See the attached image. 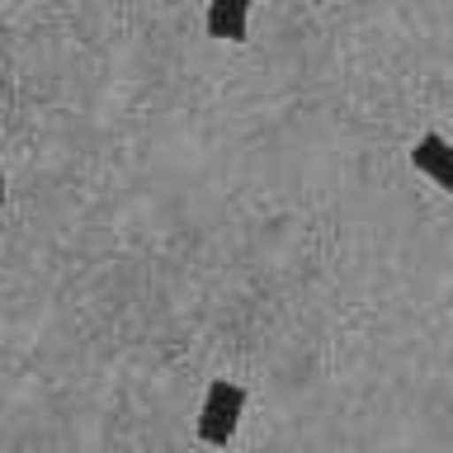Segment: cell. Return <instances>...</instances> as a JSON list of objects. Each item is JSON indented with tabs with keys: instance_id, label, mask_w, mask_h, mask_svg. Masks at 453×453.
I'll use <instances>...</instances> for the list:
<instances>
[{
	"instance_id": "6da1fadb",
	"label": "cell",
	"mask_w": 453,
	"mask_h": 453,
	"mask_svg": "<svg viewBox=\"0 0 453 453\" xmlns=\"http://www.w3.org/2000/svg\"><path fill=\"white\" fill-rule=\"evenodd\" d=\"M241 411H246V388L232 378H212L198 406V439L212 449H226L241 430Z\"/></svg>"
},
{
	"instance_id": "7a4b0ae2",
	"label": "cell",
	"mask_w": 453,
	"mask_h": 453,
	"mask_svg": "<svg viewBox=\"0 0 453 453\" xmlns=\"http://www.w3.org/2000/svg\"><path fill=\"white\" fill-rule=\"evenodd\" d=\"M411 165L420 175H430L444 194H453V142L439 137V133H425L416 147H411Z\"/></svg>"
},
{
	"instance_id": "3957f363",
	"label": "cell",
	"mask_w": 453,
	"mask_h": 453,
	"mask_svg": "<svg viewBox=\"0 0 453 453\" xmlns=\"http://www.w3.org/2000/svg\"><path fill=\"white\" fill-rule=\"evenodd\" d=\"M246 19H250L246 0H212L203 10L208 38H222V42H246Z\"/></svg>"
},
{
	"instance_id": "277c9868",
	"label": "cell",
	"mask_w": 453,
	"mask_h": 453,
	"mask_svg": "<svg viewBox=\"0 0 453 453\" xmlns=\"http://www.w3.org/2000/svg\"><path fill=\"white\" fill-rule=\"evenodd\" d=\"M5 194H10V189H5V165H0V203H5Z\"/></svg>"
}]
</instances>
